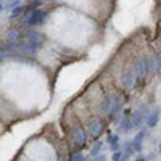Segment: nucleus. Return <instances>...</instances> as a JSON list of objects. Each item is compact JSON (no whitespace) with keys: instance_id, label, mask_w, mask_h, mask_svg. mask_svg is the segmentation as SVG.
I'll list each match as a JSON object with an SVG mask.
<instances>
[{"instance_id":"obj_1","label":"nucleus","mask_w":161,"mask_h":161,"mask_svg":"<svg viewBox=\"0 0 161 161\" xmlns=\"http://www.w3.org/2000/svg\"><path fill=\"white\" fill-rule=\"evenodd\" d=\"M47 16H48V11H45V10H36L32 13H28V15L21 19V23L26 24V26H39V24H42L47 19Z\"/></svg>"},{"instance_id":"obj_2","label":"nucleus","mask_w":161,"mask_h":161,"mask_svg":"<svg viewBox=\"0 0 161 161\" xmlns=\"http://www.w3.org/2000/svg\"><path fill=\"white\" fill-rule=\"evenodd\" d=\"M71 140L73 143L77 147V148H82V147H86L87 140H89V134L84 127L80 126H74L71 129Z\"/></svg>"},{"instance_id":"obj_3","label":"nucleus","mask_w":161,"mask_h":161,"mask_svg":"<svg viewBox=\"0 0 161 161\" xmlns=\"http://www.w3.org/2000/svg\"><path fill=\"white\" fill-rule=\"evenodd\" d=\"M114 95H116V93H108V95L103 97V100L97 105V108H95L97 114H100V116L108 114L110 116V113L113 110V105H114Z\"/></svg>"},{"instance_id":"obj_4","label":"nucleus","mask_w":161,"mask_h":161,"mask_svg":"<svg viewBox=\"0 0 161 161\" xmlns=\"http://www.w3.org/2000/svg\"><path fill=\"white\" fill-rule=\"evenodd\" d=\"M137 84V79H136V74H134V68H126L121 74V86L126 92L132 90L134 86Z\"/></svg>"},{"instance_id":"obj_5","label":"nucleus","mask_w":161,"mask_h":161,"mask_svg":"<svg viewBox=\"0 0 161 161\" xmlns=\"http://www.w3.org/2000/svg\"><path fill=\"white\" fill-rule=\"evenodd\" d=\"M103 123H102V119L100 118H92V119H89L87 121V127H86V130L89 132V136H92V137H98L100 134L103 132Z\"/></svg>"},{"instance_id":"obj_6","label":"nucleus","mask_w":161,"mask_h":161,"mask_svg":"<svg viewBox=\"0 0 161 161\" xmlns=\"http://www.w3.org/2000/svg\"><path fill=\"white\" fill-rule=\"evenodd\" d=\"M134 74H136L137 82H142L147 76V64H145V57H139L136 61H134Z\"/></svg>"},{"instance_id":"obj_7","label":"nucleus","mask_w":161,"mask_h":161,"mask_svg":"<svg viewBox=\"0 0 161 161\" xmlns=\"http://www.w3.org/2000/svg\"><path fill=\"white\" fill-rule=\"evenodd\" d=\"M26 40L28 42H31V44H34L37 48H40L44 45V42H45V36L42 34V32H39L37 29H29V31H26Z\"/></svg>"},{"instance_id":"obj_8","label":"nucleus","mask_w":161,"mask_h":161,"mask_svg":"<svg viewBox=\"0 0 161 161\" xmlns=\"http://www.w3.org/2000/svg\"><path fill=\"white\" fill-rule=\"evenodd\" d=\"M147 114H148V111H147L145 106H140L139 110H136V111H134V113L130 114V118H132V124H134V129H139V127L142 126L143 121H147Z\"/></svg>"},{"instance_id":"obj_9","label":"nucleus","mask_w":161,"mask_h":161,"mask_svg":"<svg viewBox=\"0 0 161 161\" xmlns=\"http://www.w3.org/2000/svg\"><path fill=\"white\" fill-rule=\"evenodd\" d=\"M145 64H147V76H155L156 71L159 69L156 55H148V57H145Z\"/></svg>"},{"instance_id":"obj_10","label":"nucleus","mask_w":161,"mask_h":161,"mask_svg":"<svg viewBox=\"0 0 161 161\" xmlns=\"http://www.w3.org/2000/svg\"><path fill=\"white\" fill-rule=\"evenodd\" d=\"M123 108H124V98L121 97V95H114V105H113V110L110 113V118L111 119L113 118H118L119 113L123 111Z\"/></svg>"},{"instance_id":"obj_11","label":"nucleus","mask_w":161,"mask_h":161,"mask_svg":"<svg viewBox=\"0 0 161 161\" xmlns=\"http://www.w3.org/2000/svg\"><path fill=\"white\" fill-rule=\"evenodd\" d=\"M159 118H161V113L158 108H153L152 111H148V114H147V126L148 127H155L158 123H159Z\"/></svg>"},{"instance_id":"obj_12","label":"nucleus","mask_w":161,"mask_h":161,"mask_svg":"<svg viewBox=\"0 0 161 161\" xmlns=\"http://www.w3.org/2000/svg\"><path fill=\"white\" fill-rule=\"evenodd\" d=\"M134 129V124H132V118L130 116H126V118H123L121 119V123L118 124V130L119 132H130Z\"/></svg>"},{"instance_id":"obj_13","label":"nucleus","mask_w":161,"mask_h":161,"mask_svg":"<svg viewBox=\"0 0 161 161\" xmlns=\"http://www.w3.org/2000/svg\"><path fill=\"white\" fill-rule=\"evenodd\" d=\"M19 50L24 53V55H36L39 48L34 44L28 42V40H24V42H19Z\"/></svg>"},{"instance_id":"obj_14","label":"nucleus","mask_w":161,"mask_h":161,"mask_svg":"<svg viewBox=\"0 0 161 161\" xmlns=\"http://www.w3.org/2000/svg\"><path fill=\"white\" fill-rule=\"evenodd\" d=\"M143 139H145V130H140L137 136H136V139L132 140V148H134V152H140V150H142Z\"/></svg>"},{"instance_id":"obj_15","label":"nucleus","mask_w":161,"mask_h":161,"mask_svg":"<svg viewBox=\"0 0 161 161\" xmlns=\"http://www.w3.org/2000/svg\"><path fill=\"white\" fill-rule=\"evenodd\" d=\"M7 44H19L18 39H19V31L16 28H11L8 32H7Z\"/></svg>"},{"instance_id":"obj_16","label":"nucleus","mask_w":161,"mask_h":161,"mask_svg":"<svg viewBox=\"0 0 161 161\" xmlns=\"http://www.w3.org/2000/svg\"><path fill=\"white\" fill-rule=\"evenodd\" d=\"M108 143H110V150H111L113 153L119 152L121 145H119V137H118V136H108Z\"/></svg>"},{"instance_id":"obj_17","label":"nucleus","mask_w":161,"mask_h":161,"mask_svg":"<svg viewBox=\"0 0 161 161\" xmlns=\"http://www.w3.org/2000/svg\"><path fill=\"white\" fill-rule=\"evenodd\" d=\"M102 147H103V143L102 142H97L95 145L92 147V150H90V156H100V152H102Z\"/></svg>"},{"instance_id":"obj_18","label":"nucleus","mask_w":161,"mask_h":161,"mask_svg":"<svg viewBox=\"0 0 161 161\" xmlns=\"http://www.w3.org/2000/svg\"><path fill=\"white\" fill-rule=\"evenodd\" d=\"M19 7H23V2H19V0H13V2H10V3L7 5V8H8L10 11H15V10L19 8Z\"/></svg>"},{"instance_id":"obj_19","label":"nucleus","mask_w":161,"mask_h":161,"mask_svg":"<svg viewBox=\"0 0 161 161\" xmlns=\"http://www.w3.org/2000/svg\"><path fill=\"white\" fill-rule=\"evenodd\" d=\"M71 161H86V155L80 153V152H77V153H74V155L71 156Z\"/></svg>"},{"instance_id":"obj_20","label":"nucleus","mask_w":161,"mask_h":161,"mask_svg":"<svg viewBox=\"0 0 161 161\" xmlns=\"http://www.w3.org/2000/svg\"><path fill=\"white\" fill-rule=\"evenodd\" d=\"M123 152H116V153H113V158H111V161H123Z\"/></svg>"},{"instance_id":"obj_21","label":"nucleus","mask_w":161,"mask_h":161,"mask_svg":"<svg viewBox=\"0 0 161 161\" xmlns=\"http://www.w3.org/2000/svg\"><path fill=\"white\" fill-rule=\"evenodd\" d=\"M24 11V7H19V8H16L15 11H11V16L10 18H16L18 15H19V13H23Z\"/></svg>"},{"instance_id":"obj_22","label":"nucleus","mask_w":161,"mask_h":161,"mask_svg":"<svg viewBox=\"0 0 161 161\" xmlns=\"http://www.w3.org/2000/svg\"><path fill=\"white\" fill-rule=\"evenodd\" d=\"M93 161H105V156L100 155V156H97V158H93Z\"/></svg>"},{"instance_id":"obj_23","label":"nucleus","mask_w":161,"mask_h":161,"mask_svg":"<svg viewBox=\"0 0 161 161\" xmlns=\"http://www.w3.org/2000/svg\"><path fill=\"white\" fill-rule=\"evenodd\" d=\"M156 58H158V66H159V69H161V53H159Z\"/></svg>"},{"instance_id":"obj_24","label":"nucleus","mask_w":161,"mask_h":161,"mask_svg":"<svg viewBox=\"0 0 161 161\" xmlns=\"http://www.w3.org/2000/svg\"><path fill=\"white\" fill-rule=\"evenodd\" d=\"M136 161H147V159H145V158H143V156H139V158H137V159H136Z\"/></svg>"},{"instance_id":"obj_25","label":"nucleus","mask_w":161,"mask_h":161,"mask_svg":"<svg viewBox=\"0 0 161 161\" xmlns=\"http://www.w3.org/2000/svg\"><path fill=\"white\" fill-rule=\"evenodd\" d=\"M3 10V3H0V11H2Z\"/></svg>"},{"instance_id":"obj_26","label":"nucleus","mask_w":161,"mask_h":161,"mask_svg":"<svg viewBox=\"0 0 161 161\" xmlns=\"http://www.w3.org/2000/svg\"><path fill=\"white\" fill-rule=\"evenodd\" d=\"M3 58H5V57H0V63H2V61H3Z\"/></svg>"},{"instance_id":"obj_27","label":"nucleus","mask_w":161,"mask_h":161,"mask_svg":"<svg viewBox=\"0 0 161 161\" xmlns=\"http://www.w3.org/2000/svg\"><path fill=\"white\" fill-rule=\"evenodd\" d=\"M159 155H161V143H159Z\"/></svg>"}]
</instances>
